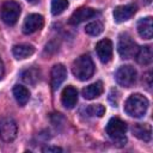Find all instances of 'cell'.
Masks as SVG:
<instances>
[{
    "instance_id": "cell-1",
    "label": "cell",
    "mask_w": 153,
    "mask_h": 153,
    "mask_svg": "<svg viewBox=\"0 0 153 153\" xmlns=\"http://www.w3.org/2000/svg\"><path fill=\"white\" fill-rule=\"evenodd\" d=\"M147 109H148V99L140 93H134L129 96L124 103V111L127 112V115L135 118H140L145 116Z\"/></svg>"
},
{
    "instance_id": "cell-2",
    "label": "cell",
    "mask_w": 153,
    "mask_h": 153,
    "mask_svg": "<svg viewBox=\"0 0 153 153\" xmlns=\"http://www.w3.org/2000/svg\"><path fill=\"white\" fill-rule=\"evenodd\" d=\"M73 75L80 81L88 80L94 73V65L90 55H81L78 57L72 66Z\"/></svg>"
},
{
    "instance_id": "cell-3",
    "label": "cell",
    "mask_w": 153,
    "mask_h": 153,
    "mask_svg": "<svg viewBox=\"0 0 153 153\" xmlns=\"http://www.w3.org/2000/svg\"><path fill=\"white\" fill-rule=\"evenodd\" d=\"M106 134L120 146L126 145L127 137H126V131H127V123L122 121L118 117H112L109 120L106 124Z\"/></svg>"
},
{
    "instance_id": "cell-4",
    "label": "cell",
    "mask_w": 153,
    "mask_h": 153,
    "mask_svg": "<svg viewBox=\"0 0 153 153\" xmlns=\"http://www.w3.org/2000/svg\"><path fill=\"white\" fill-rule=\"evenodd\" d=\"M136 43L131 39V37L128 33H121L117 43V50L122 59H130L134 57L137 51Z\"/></svg>"
},
{
    "instance_id": "cell-5",
    "label": "cell",
    "mask_w": 153,
    "mask_h": 153,
    "mask_svg": "<svg viewBox=\"0 0 153 153\" xmlns=\"http://www.w3.org/2000/svg\"><path fill=\"white\" fill-rule=\"evenodd\" d=\"M136 76H137L136 69L134 67L129 66V65L121 66L116 71V74H115V79H116L117 84L123 86V87L133 86L136 81Z\"/></svg>"
},
{
    "instance_id": "cell-6",
    "label": "cell",
    "mask_w": 153,
    "mask_h": 153,
    "mask_svg": "<svg viewBox=\"0 0 153 153\" xmlns=\"http://www.w3.org/2000/svg\"><path fill=\"white\" fill-rule=\"evenodd\" d=\"M20 16V6L13 0H8L2 4L1 7V19L7 25H14Z\"/></svg>"
},
{
    "instance_id": "cell-7",
    "label": "cell",
    "mask_w": 153,
    "mask_h": 153,
    "mask_svg": "<svg viewBox=\"0 0 153 153\" xmlns=\"http://www.w3.org/2000/svg\"><path fill=\"white\" fill-rule=\"evenodd\" d=\"M18 127L12 117H4L0 120V139L5 142H11L17 137Z\"/></svg>"
},
{
    "instance_id": "cell-8",
    "label": "cell",
    "mask_w": 153,
    "mask_h": 153,
    "mask_svg": "<svg viewBox=\"0 0 153 153\" xmlns=\"http://www.w3.org/2000/svg\"><path fill=\"white\" fill-rule=\"evenodd\" d=\"M44 25V18L41 14L37 13H31L29 14L24 23H23V32L25 35H31L38 30H41Z\"/></svg>"
},
{
    "instance_id": "cell-9",
    "label": "cell",
    "mask_w": 153,
    "mask_h": 153,
    "mask_svg": "<svg viewBox=\"0 0 153 153\" xmlns=\"http://www.w3.org/2000/svg\"><path fill=\"white\" fill-rule=\"evenodd\" d=\"M97 14H99V12L94 8H91V7H80L78 10H75L71 18H69V23L73 24V25H78L87 19H91L93 17H96Z\"/></svg>"
},
{
    "instance_id": "cell-10",
    "label": "cell",
    "mask_w": 153,
    "mask_h": 153,
    "mask_svg": "<svg viewBox=\"0 0 153 153\" xmlns=\"http://www.w3.org/2000/svg\"><path fill=\"white\" fill-rule=\"evenodd\" d=\"M112 42L109 38H104L96 44V53L103 63H108L112 57Z\"/></svg>"
},
{
    "instance_id": "cell-11",
    "label": "cell",
    "mask_w": 153,
    "mask_h": 153,
    "mask_svg": "<svg viewBox=\"0 0 153 153\" xmlns=\"http://www.w3.org/2000/svg\"><path fill=\"white\" fill-rule=\"evenodd\" d=\"M67 78V69L63 65L57 63L51 68L50 72V85L53 91H56Z\"/></svg>"
},
{
    "instance_id": "cell-12",
    "label": "cell",
    "mask_w": 153,
    "mask_h": 153,
    "mask_svg": "<svg viewBox=\"0 0 153 153\" xmlns=\"http://www.w3.org/2000/svg\"><path fill=\"white\" fill-rule=\"evenodd\" d=\"M136 12V6L134 4H129V5H122V6H117L114 10V19L116 23H123L128 19H130Z\"/></svg>"
},
{
    "instance_id": "cell-13",
    "label": "cell",
    "mask_w": 153,
    "mask_h": 153,
    "mask_svg": "<svg viewBox=\"0 0 153 153\" xmlns=\"http://www.w3.org/2000/svg\"><path fill=\"white\" fill-rule=\"evenodd\" d=\"M61 103L67 109H73L78 103V91L73 86H66L61 93Z\"/></svg>"
},
{
    "instance_id": "cell-14",
    "label": "cell",
    "mask_w": 153,
    "mask_h": 153,
    "mask_svg": "<svg viewBox=\"0 0 153 153\" xmlns=\"http://www.w3.org/2000/svg\"><path fill=\"white\" fill-rule=\"evenodd\" d=\"M137 32L140 37L145 39H151L153 36V25H152V17L142 18L137 22Z\"/></svg>"
},
{
    "instance_id": "cell-15",
    "label": "cell",
    "mask_w": 153,
    "mask_h": 153,
    "mask_svg": "<svg viewBox=\"0 0 153 153\" xmlns=\"http://www.w3.org/2000/svg\"><path fill=\"white\" fill-rule=\"evenodd\" d=\"M131 131H133L134 136H136L137 139H140L145 142H148L151 140L152 129H151V126L147 124V123H136V124H134L133 128H131Z\"/></svg>"
},
{
    "instance_id": "cell-16",
    "label": "cell",
    "mask_w": 153,
    "mask_h": 153,
    "mask_svg": "<svg viewBox=\"0 0 153 153\" xmlns=\"http://www.w3.org/2000/svg\"><path fill=\"white\" fill-rule=\"evenodd\" d=\"M33 53H35L33 45L26 44V43L16 44V45L12 48V54H13V56H14L17 60H24V59L31 56Z\"/></svg>"
},
{
    "instance_id": "cell-17",
    "label": "cell",
    "mask_w": 153,
    "mask_h": 153,
    "mask_svg": "<svg viewBox=\"0 0 153 153\" xmlns=\"http://www.w3.org/2000/svg\"><path fill=\"white\" fill-rule=\"evenodd\" d=\"M135 59L139 65H142V66L149 65L153 59V51H152L151 45H145V47L139 48L135 54Z\"/></svg>"
},
{
    "instance_id": "cell-18",
    "label": "cell",
    "mask_w": 153,
    "mask_h": 153,
    "mask_svg": "<svg viewBox=\"0 0 153 153\" xmlns=\"http://www.w3.org/2000/svg\"><path fill=\"white\" fill-rule=\"evenodd\" d=\"M81 93H82V97L85 99H94V98L99 97L103 93V84H102V81H97V82H93V84L84 87Z\"/></svg>"
},
{
    "instance_id": "cell-19",
    "label": "cell",
    "mask_w": 153,
    "mask_h": 153,
    "mask_svg": "<svg viewBox=\"0 0 153 153\" xmlns=\"http://www.w3.org/2000/svg\"><path fill=\"white\" fill-rule=\"evenodd\" d=\"M13 96L20 106H24L30 99V92L23 85H16L13 87Z\"/></svg>"
},
{
    "instance_id": "cell-20",
    "label": "cell",
    "mask_w": 153,
    "mask_h": 153,
    "mask_svg": "<svg viewBox=\"0 0 153 153\" xmlns=\"http://www.w3.org/2000/svg\"><path fill=\"white\" fill-rule=\"evenodd\" d=\"M39 75H41L39 69L32 67V68L25 69V71L22 73V79H23L26 84H29V85H35V84L39 80Z\"/></svg>"
},
{
    "instance_id": "cell-21",
    "label": "cell",
    "mask_w": 153,
    "mask_h": 153,
    "mask_svg": "<svg viewBox=\"0 0 153 153\" xmlns=\"http://www.w3.org/2000/svg\"><path fill=\"white\" fill-rule=\"evenodd\" d=\"M103 30H104V26H103V24L99 20L91 22L85 27L86 33L87 35H91V36H98V35H100L103 32Z\"/></svg>"
},
{
    "instance_id": "cell-22",
    "label": "cell",
    "mask_w": 153,
    "mask_h": 153,
    "mask_svg": "<svg viewBox=\"0 0 153 153\" xmlns=\"http://www.w3.org/2000/svg\"><path fill=\"white\" fill-rule=\"evenodd\" d=\"M68 7V0H51V13L54 16L61 14Z\"/></svg>"
},
{
    "instance_id": "cell-23",
    "label": "cell",
    "mask_w": 153,
    "mask_h": 153,
    "mask_svg": "<svg viewBox=\"0 0 153 153\" xmlns=\"http://www.w3.org/2000/svg\"><path fill=\"white\" fill-rule=\"evenodd\" d=\"M86 112L88 116H97V117H102L105 114V108L102 104H93L86 108Z\"/></svg>"
},
{
    "instance_id": "cell-24",
    "label": "cell",
    "mask_w": 153,
    "mask_h": 153,
    "mask_svg": "<svg viewBox=\"0 0 153 153\" xmlns=\"http://www.w3.org/2000/svg\"><path fill=\"white\" fill-rule=\"evenodd\" d=\"M42 152H44V153H60V152H62V148L56 147V146H47V147L42 148Z\"/></svg>"
},
{
    "instance_id": "cell-25",
    "label": "cell",
    "mask_w": 153,
    "mask_h": 153,
    "mask_svg": "<svg viewBox=\"0 0 153 153\" xmlns=\"http://www.w3.org/2000/svg\"><path fill=\"white\" fill-rule=\"evenodd\" d=\"M145 79L147 80V87L149 88V87H151V85H152V82H151V72H147V73H146Z\"/></svg>"
},
{
    "instance_id": "cell-26",
    "label": "cell",
    "mask_w": 153,
    "mask_h": 153,
    "mask_svg": "<svg viewBox=\"0 0 153 153\" xmlns=\"http://www.w3.org/2000/svg\"><path fill=\"white\" fill-rule=\"evenodd\" d=\"M4 74H5V67H4V62L0 59V79H2Z\"/></svg>"
},
{
    "instance_id": "cell-27",
    "label": "cell",
    "mask_w": 153,
    "mask_h": 153,
    "mask_svg": "<svg viewBox=\"0 0 153 153\" xmlns=\"http://www.w3.org/2000/svg\"><path fill=\"white\" fill-rule=\"evenodd\" d=\"M27 1H30V2H35V1H37V0H27Z\"/></svg>"
}]
</instances>
